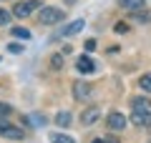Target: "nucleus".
<instances>
[{"label":"nucleus","instance_id":"obj_1","mask_svg":"<svg viewBox=\"0 0 151 143\" xmlns=\"http://www.w3.org/2000/svg\"><path fill=\"white\" fill-rule=\"evenodd\" d=\"M38 20L43 23V25H53V23H60L63 20V10L55 5H45L40 8V13H38Z\"/></svg>","mask_w":151,"mask_h":143},{"label":"nucleus","instance_id":"obj_2","mask_svg":"<svg viewBox=\"0 0 151 143\" xmlns=\"http://www.w3.org/2000/svg\"><path fill=\"white\" fill-rule=\"evenodd\" d=\"M0 136H3V138H10V141H20L23 131H20V128H15V126H10L8 118H0Z\"/></svg>","mask_w":151,"mask_h":143},{"label":"nucleus","instance_id":"obj_3","mask_svg":"<svg viewBox=\"0 0 151 143\" xmlns=\"http://www.w3.org/2000/svg\"><path fill=\"white\" fill-rule=\"evenodd\" d=\"M106 126H108V131H111V133H119V131H124V128H126V118H124V113H119V111L108 113V118H106Z\"/></svg>","mask_w":151,"mask_h":143},{"label":"nucleus","instance_id":"obj_4","mask_svg":"<svg viewBox=\"0 0 151 143\" xmlns=\"http://www.w3.org/2000/svg\"><path fill=\"white\" fill-rule=\"evenodd\" d=\"M38 8H40L38 0H25V3H18V5L13 8V15L15 18H28L33 10H38Z\"/></svg>","mask_w":151,"mask_h":143},{"label":"nucleus","instance_id":"obj_5","mask_svg":"<svg viewBox=\"0 0 151 143\" xmlns=\"http://www.w3.org/2000/svg\"><path fill=\"white\" fill-rule=\"evenodd\" d=\"M98 118H101V108L91 106V108H86V111L81 113V126H93Z\"/></svg>","mask_w":151,"mask_h":143},{"label":"nucleus","instance_id":"obj_6","mask_svg":"<svg viewBox=\"0 0 151 143\" xmlns=\"http://www.w3.org/2000/svg\"><path fill=\"white\" fill-rule=\"evenodd\" d=\"M73 95L78 98V101L91 98V85H88V83H81V80H76V83H73Z\"/></svg>","mask_w":151,"mask_h":143},{"label":"nucleus","instance_id":"obj_7","mask_svg":"<svg viewBox=\"0 0 151 143\" xmlns=\"http://www.w3.org/2000/svg\"><path fill=\"white\" fill-rule=\"evenodd\" d=\"M76 68L81 70L83 75H88V73H93V70H96V63H93V60L88 58V55H81V58L76 60Z\"/></svg>","mask_w":151,"mask_h":143},{"label":"nucleus","instance_id":"obj_8","mask_svg":"<svg viewBox=\"0 0 151 143\" xmlns=\"http://www.w3.org/2000/svg\"><path fill=\"white\" fill-rule=\"evenodd\" d=\"M131 123H134V126H149L151 123L149 111H134L131 113Z\"/></svg>","mask_w":151,"mask_h":143},{"label":"nucleus","instance_id":"obj_9","mask_svg":"<svg viewBox=\"0 0 151 143\" xmlns=\"http://www.w3.org/2000/svg\"><path fill=\"white\" fill-rule=\"evenodd\" d=\"M131 108H134V111H149L151 101H149V98H144V95H136V98H131Z\"/></svg>","mask_w":151,"mask_h":143},{"label":"nucleus","instance_id":"obj_10","mask_svg":"<svg viewBox=\"0 0 151 143\" xmlns=\"http://www.w3.org/2000/svg\"><path fill=\"white\" fill-rule=\"evenodd\" d=\"M78 30H83V20H73V23H68V25L60 30V35H65V38H70V35H76Z\"/></svg>","mask_w":151,"mask_h":143},{"label":"nucleus","instance_id":"obj_11","mask_svg":"<svg viewBox=\"0 0 151 143\" xmlns=\"http://www.w3.org/2000/svg\"><path fill=\"white\" fill-rule=\"evenodd\" d=\"M121 5L126 10H141L144 8V0H121Z\"/></svg>","mask_w":151,"mask_h":143},{"label":"nucleus","instance_id":"obj_12","mask_svg":"<svg viewBox=\"0 0 151 143\" xmlns=\"http://www.w3.org/2000/svg\"><path fill=\"white\" fill-rule=\"evenodd\" d=\"M50 143H76V141L65 133H50Z\"/></svg>","mask_w":151,"mask_h":143},{"label":"nucleus","instance_id":"obj_13","mask_svg":"<svg viewBox=\"0 0 151 143\" xmlns=\"http://www.w3.org/2000/svg\"><path fill=\"white\" fill-rule=\"evenodd\" d=\"M55 123H58L60 128H65V126L70 123V113H68V111H60L58 116H55Z\"/></svg>","mask_w":151,"mask_h":143},{"label":"nucleus","instance_id":"obj_14","mask_svg":"<svg viewBox=\"0 0 151 143\" xmlns=\"http://www.w3.org/2000/svg\"><path fill=\"white\" fill-rule=\"evenodd\" d=\"M139 88L146 90V93H151V73H146V75H141V78H139Z\"/></svg>","mask_w":151,"mask_h":143},{"label":"nucleus","instance_id":"obj_15","mask_svg":"<svg viewBox=\"0 0 151 143\" xmlns=\"http://www.w3.org/2000/svg\"><path fill=\"white\" fill-rule=\"evenodd\" d=\"M13 35H15V38H23V40H28V38H30V30H25V28L18 25V28H13Z\"/></svg>","mask_w":151,"mask_h":143},{"label":"nucleus","instance_id":"obj_16","mask_svg":"<svg viewBox=\"0 0 151 143\" xmlns=\"http://www.w3.org/2000/svg\"><path fill=\"white\" fill-rule=\"evenodd\" d=\"M113 33H119V35H124V33H129V23H116V25H113Z\"/></svg>","mask_w":151,"mask_h":143},{"label":"nucleus","instance_id":"obj_17","mask_svg":"<svg viewBox=\"0 0 151 143\" xmlns=\"http://www.w3.org/2000/svg\"><path fill=\"white\" fill-rule=\"evenodd\" d=\"M50 68L60 70V68H63V58H60V55H53V58H50Z\"/></svg>","mask_w":151,"mask_h":143},{"label":"nucleus","instance_id":"obj_18","mask_svg":"<svg viewBox=\"0 0 151 143\" xmlns=\"http://www.w3.org/2000/svg\"><path fill=\"white\" fill-rule=\"evenodd\" d=\"M10 113H13V108L8 106V103H0V118H8Z\"/></svg>","mask_w":151,"mask_h":143},{"label":"nucleus","instance_id":"obj_19","mask_svg":"<svg viewBox=\"0 0 151 143\" xmlns=\"http://www.w3.org/2000/svg\"><path fill=\"white\" fill-rule=\"evenodd\" d=\"M8 20H10V13L5 8H0V25H8Z\"/></svg>","mask_w":151,"mask_h":143},{"label":"nucleus","instance_id":"obj_20","mask_svg":"<svg viewBox=\"0 0 151 143\" xmlns=\"http://www.w3.org/2000/svg\"><path fill=\"white\" fill-rule=\"evenodd\" d=\"M8 50H10V53H15V55H20L23 50H25V48H23V45H18V43H10V45H8Z\"/></svg>","mask_w":151,"mask_h":143},{"label":"nucleus","instance_id":"obj_21","mask_svg":"<svg viewBox=\"0 0 151 143\" xmlns=\"http://www.w3.org/2000/svg\"><path fill=\"white\" fill-rule=\"evenodd\" d=\"M96 48V40H86V50H93Z\"/></svg>","mask_w":151,"mask_h":143},{"label":"nucleus","instance_id":"obj_22","mask_svg":"<svg viewBox=\"0 0 151 143\" xmlns=\"http://www.w3.org/2000/svg\"><path fill=\"white\" fill-rule=\"evenodd\" d=\"M93 143H106V138H96V141H93Z\"/></svg>","mask_w":151,"mask_h":143},{"label":"nucleus","instance_id":"obj_23","mask_svg":"<svg viewBox=\"0 0 151 143\" xmlns=\"http://www.w3.org/2000/svg\"><path fill=\"white\" fill-rule=\"evenodd\" d=\"M106 143H119V141H116V138H106Z\"/></svg>","mask_w":151,"mask_h":143},{"label":"nucleus","instance_id":"obj_24","mask_svg":"<svg viewBox=\"0 0 151 143\" xmlns=\"http://www.w3.org/2000/svg\"><path fill=\"white\" fill-rule=\"evenodd\" d=\"M149 126H151V123H149Z\"/></svg>","mask_w":151,"mask_h":143}]
</instances>
